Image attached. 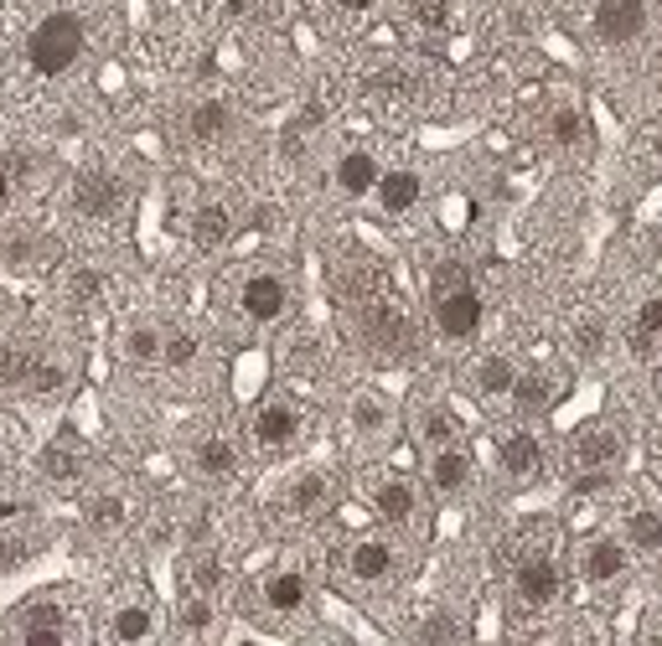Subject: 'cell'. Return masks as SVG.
Wrapping results in <instances>:
<instances>
[{
    "mask_svg": "<svg viewBox=\"0 0 662 646\" xmlns=\"http://www.w3.org/2000/svg\"><path fill=\"white\" fill-rule=\"evenodd\" d=\"M42 476H47V482H58V486H68V482L83 476V455L73 451V440H68V435L42 451Z\"/></svg>",
    "mask_w": 662,
    "mask_h": 646,
    "instance_id": "25",
    "label": "cell"
},
{
    "mask_svg": "<svg viewBox=\"0 0 662 646\" xmlns=\"http://www.w3.org/2000/svg\"><path fill=\"white\" fill-rule=\"evenodd\" d=\"M27 58L42 78H62L78 58H83V21L68 16V11L42 16V27L31 31V42H27Z\"/></svg>",
    "mask_w": 662,
    "mask_h": 646,
    "instance_id": "1",
    "label": "cell"
},
{
    "mask_svg": "<svg viewBox=\"0 0 662 646\" xmlns=\"http://www.w3.org/2000/svg\"><path fill=\"white\" fill-rule=\"evenodd\" d=\"M233 239V218H228L223 202H208V208L192 212V243L197 249H223Z\"/></svg>",
    "mask_w": 662,
    "mask_h": 646,
    "instance_id": "14",
    "label": "cell"
},
{
    "mask_svg": "<svg viewBox=\"0 0 662 646\" xmlns=\"http://www.w3.org/2000/svg\"><path fill=\"white\" fill-rule=\"evenodd\" d=\"M321 502H327V476H321V471H305V476H295V482H290V492H285V507L290 512H317Z\"/></svg>",
    "mask_w": 662,
    "mask_h": 646,
    "instance_id": "30",
    "label": "cell"
},
{
    "mask_svg": "<svg viewBox=\"0 0 662 646\" xmlns=\"http://www.w3.org/2000/svg\"><path fill=\"white\" fill-rule=\"evenodd\" d=\"M120 202H124V186H120V176H109V171H83V176L73 181L78 218H109Z\"/></svg>",
    "mask_w": 662,
    "mask_h": 646,
    "instance_id": "6",
    "label": "cell"
},
{
    "mask_svg": "<svg viewBox=\"0 0 662 646\" xmlns=\"http://www.w3.org/2000/svg\"><path fill=\"white\" fill-rule=\"evenodd\" d=\"M228 124H233V114H228L223 99H202V104H192V114H187V130H192L197 145H212V140H223Z\"/></svg>",
    "mask_w": 662,
    "mask_h": 646,
    "instance_id": "16",
    "label": "cell"
},
{
    "mask_svg": "<svg viewBox=\"0 0 662 646\" xmlns=\"http://www.w3.org/2000/svg\"><path fill=\"white\" fill-rule=\"evenodd\" d=\"M409 342H414V336H409V321L399 305L373 301L362 311V346H368L378 362H399L409 352Z\"/></svg>",
    "mask_w": 662,
    "mask_h": 646,
    "instance_id": "2",
    "label": "cell"
},
{
    "mask_svg": "<svg viewBox=\"0 0 662 646\" xmlns=\"http://www.w3.org/2000/svg\"><path fill=\"white\" fill-rule=\"evenodd\" d=\"M595 37L605 47H632L648 37V0H601L595 6Z\"/></svg>",
    "mask_w": 662,
    "mask_h": 646,
    "instance_id": "3",
    "label": "cell"
},
{
    "mask_svg": "<svg viewBox=\"0 0 662 646\" xmlns=\"http://www.w3.org/2000/svg\"><path fill=\"white\" fill-rule=\"evenodd\" d=\"M239 305L249 321H280L290 305V290H285V280H274V274H249L239 290Z\"/></svg>",
    "mask_w": 662,
    "mask_h": 646,
    "instance_id": "7",
    "label": "cell"
},
{
    "mask_svg": "<svg viewBox=\"0 0 662 646\" xmlns=\"http://www.w3.org/2000/svg\"><path fill=\"white\" fill-rule=\"evenodd\" d=\"M605 486H611L605 471H574V492L580 496H595V492H605Z\"/></svg>",
    "mask_w": 662,
    "mask_h": 646,
    "instance_id": "44",
    "label": "cell"
},
{
    "mask_svg": "<svg viewBox=\"0 0 662 646\" xmlns=\"http://www.w3.org/2000/svg\"><path fill=\"white\" fill-rule=\"evenodd\" d=\"M192 357H197V342L187 336V331L161 336V362H165V367H192Z\"/></svg>",
    "mask_w": 662,
    "mask_h": 646,
    "instance_id": "34",
    "label": "cell"
},
{
    "mask_svg": "<svg viewBox=\"0 0 662 646\" xmlns=\"http://www.w3.org/2000/svg\"><path fill=\"white\" fill-rule=\"evenodd\" d=\"M461 285H471L467 264H461V259H445V264L435 270V295H445V290H461Z\"/></svg>",
    "mask_w": 662,
    "mask_h": 646,
    "instance_id": "39",
    "label": "cell"
},
{
    "mask_svg": "<svg viewBox=\"0 0 662 646\" xmlns=\"http://www.w3.org/2000/svg\"><path fill=\"white\" fill-rule=\"evenodd\" d=\"M151 632H156V620L146 605H120L114 620H109V636H114V642H146Z\"/></svg>",
    "mask_w": 662,
    "mask_h": 646,
    "instance_id": "29",
    "label": "cell"
},
{
    "mask_svg": "<svg viewBox=\"0 0 662 646\" xmlns=\"http://www.w3.org/2000/svg\"><path fill=\"white\" fill-rule=\"evenodd\" d=\"M626 538H632V548H642V554H652L662 543V517L652 507H642V512H632L626 517Z\"/></svg>",
    "mask_w": 662,
    "mask_h": 646,
    "instance_id": "31",
    "label": "cell"
},
{
    "mask_svg": "<svg viewBox=\"0 0 662 646\" xmlns=\"http://www.w3.org/2000/svg\"><path fill=\"white\" fill-rule=\"evenodd\" d=\"M632 331H642V336H658V331H662V301H642Z\"/></svg>",
    "mask_w": 662,
    "mask_h": 646,
    "instance_id": "43",
    "label": "cell"
},
{
    "mask_svg": "<svg viewBox=\"0 0 662 646\" xmlns=\"http://www.w3.org/2000/svg\"><path fill=\"white\" fill-rule=\"evenodd\" d=\"M373 192H378V208L399 218V212H409L420 202V176H414V171H378Z\"/></svg>",
    "mask_w": 662,
    "mask_h": 646,
    "instance_id": "11",
    "label": "cell"
},
{
    "mask_svg": "<svg viewBox=\"0 0 662 646\" xmlns=\"http://www.w3.org/2000/svg\"><path fill=\"white\" fill-rule=\"evenodd\" d=\"M549 140H554L559 151H580V145L590 140V120H585V109H574V104L554 109V114H549Z\"/></svg>",
    "mask_w": 662,
    "mask_h": 646,
    "instance_id": "22",
    "label": "cell"
},
{
    "mask_svg": "<svg viewBox=\"0 0 662 646\" xmlns=\"http://www.w3.org/2000/svg\"><path fill=\"white\" fill-rule=\"evenodd\" d=\"M626 574V548H621L616 538H601L585 548V579L590 585H611V579H621Z\"/></svg>",
    "mask_w": 662,
    "mask_h": 646,
    "instance_id": "13",
    "label": "cell"
},
{
    "mask_svg": "<svg viewBox=\"0 0 662 646\" xmlns=\"http://www.w3.org/2000/svg\"><path fill=\"white\" fill-rule=\"evenodd\" d=\"M218 574H223V569H218V554H202L192 564V585L197 589H212V585H218Z\"/></svg>",
    "mask_w": 662,
    "mask_h": 646,
    "instance_id": "42",
    "label": "cell"
},
{
    "mask_svg": "<svg viewBox=\"0 0 662 646\" xmlns=\"http://www.w3.org/2000/svg\"><path fill=\"white\" fill-rule=\"evenodd\" d=\"M305 595H311V585H305V574L301 569H280V574H270L264 579V605L270 610H301L305 605Z\"/></svg>",
    "mask_w": 662,
    "mask_h": 646,
    "instance_id": "15",
    "label": "cell"
},
{
    "mask_svg": "<svg viewBox=\"0 0 662 646\" xmlns=\"http://www.w3.org/2000/svg\"><path fill=\"white\" fill-rule=\"evenodd\" d=\"M451 636H455V620L451 616H435V620H424L420 642H451Z\"/></svg>",
    "mask_w": 662,
    "mask_h": 646,
    "instance_id": "45",
    "label": "cell"
},
{
    "mask_svg": "<svg viewBox=\"0 0 662 646\" xmlns=\"http://www.w3.org/2000/svg\"><path fill=\"white\" fill-rule=\"evenodd\" d=\"M347 420H352V430H358V435H383V430H389L393 424V404L389 398H383V393H358V398H352V414H347Z\"/></svg>",
    "mask_w": 662,
    "mask_h": 646,
    "instance_id": "20",
    "label": "cell"
},
{
    "mask_svg": "<svg viewBox=\"0 0 662 646\" xmlns=\"http://www.w3.org/2000/svg\"><path fill=\"white\" fill-rule=\"evenodd\" d=\"M512 595L528 610H543V605L559 600V564L549 554H528L518 569H512Z\"/></svg>",
    "mask_w": 662,
    "mask_h": 646,
    "instance_id": "4",
    "label": "cell"
},
{
    "mask_svg": "<svg viewBox=\"0 0 662 646\" xmlns=\"http://www.w3.org/2000/svg\"><path fill=\"white\" fill-rule=\"evenodd\" d=\"M62 636H68V626H62V610L52 600H37L27 610V620H21V642L27 646H58Z\"/></svg>",
    "mask_w": 662,
    "mask_h": 646,
    "instance_id": "12",
    "label": "cell"
},
{
    "mask_svg": "<svg viewBox=\"0 0 662 646\" xmlns=\"http://www.w3.org/2000/svg\"><path fill=\"white\" fill-rule=\"evenodd\" d=\"M62 383H68V367H62L58 357H47V352H31V367H27V377H21V388H27L31 398H47V393H58Z\"/></svg>",
    "mask_w": 662,
    "mask_h": 646,
    "instance_id": "26",
    "label": "cell"
},
{
    "mask_svg": "<svg viewBox=\"0 0 662 646\" xmlns=\"http://www.w3.org/2000/svg\"><path fill=\"white\" fill-rule=\"evenodd\" d=\"M621 445L626 440L616 435V430H605V424H590V430H580V435L570 440V466L574 471H605L611 461L621 455Z\"/></svg>",
    "mask_w": 662,
    "mask_h": 646,
    "instance_id": "8",
    "label": "cell"
},
{
    "mask_svg": "<svg viewBox=\"0 0 662 646\" xmlns=\"http://www.w3.org/2000/svg\"><path fill=\"white\" fill-rule=\"evenodd\" d=\"M420 27H445V0H409Z\"/></svg>",
    "mask_w": 662,
    "mask_h": 646,
    "instance_id": "41",
    "label": "cell"
},
{
    "mask_svg": "<svg viewBox=\"0 0 662 646\" xmlns=\"http://www.w3.org/2000/svg\"><path fill=\"white\" fill-rule=\"evenodd\" d=\"M52 254V243H42L37 239V233H27V228H21V233H11V239L0 243V259H6V264H11V270H42V259Z\"/></svg>",
    "mask_w": 662,
    "mask_h": 646,
    "instance_id": "23",
    "label": "cell"
},
{
    "mask_svg": "<svg viewBox=\"0 0 662 646\" xmlns=\"http://www.w3.org/2000/svg\"><path fill=\"white\" fill-rule=\"evenodd\" d=\"M301 435V414H295V404H264L254 414V440L259 445H290V440Z\"/></svg>",
    "mask_w": 662,
    "mask_h": 646,
    "instance_id": "10",
    "label": "cell"
},
{
    "mask_svg": "<svg viewBox=\"0 0 662 646\" xmlns=\"http://www.w3.org/2000/svg\"><path fill=\"white\" fill-rule=\"evenodd\" d=\"M223 11L228 16H243V11H249V0H223Z\"/></svg>",
    "mask_w": 662,
    "mask_h": 646,
    "instance_id": "49",
    "label": "cell"
},
{
    "mask_svg": "<svg viewBox=\"0 0 662 646\" xmlns=\"http://www.w3.org/2000/svg\"><path fill=\"white\" fill-rule=\"evenodd\" d=\"M249 228H270V208H254V212H249Z\"/></svg>",
    "mask_w": 662,
    "mask_h": 646,
    "instance_id": "48",
    "label": "cell"
},
{
    "mask_svg": "<svg viewBox=\"0 0 662 646\" xmlns=\"http://www.w3.org/2000/svg\"><path fill=\"white\" fill-rule=\"evenodd\" d=\"M99 285H104V280H99V270H73V274H68V301L89 305L93 295H99Z\"/></svg>",
    "mask_w": 662,
    "mask_h": 646,
    "instance_id": "37",
    "label": "cell"
},
{
    "mask_svg": "<svg viewBox=\"0 0 662 646\" xmlns=\"http://www.w3.org/2000/svg\"><path fill=\"white\" fill-rule=\"evenodd\" d=\"M181 626H187V632H208V626H212V600L192 595V600L181 605Z\"/></svg>",
    "mask_w": 662,
    "mask_h": 646,
    "instance_id": "38",
    "label": "cell"
},
{
    "mask_svg": "<svg viewBox=\"0 0 662 646\" xmlns=\"http://www.w3.org/2000/svg\"><path fill=\"white\" fill-rule=\"evenodd\" d=\"M512 377H518V362H512L508 352H487L482 367H477V393H482V398H508Z\"/></svg>",
    "mask_w": 662,
    "mask_h": 646,
    "instance_id": "21",
    "label": "cell"
},
{
    "mask_svg": "<svg viewBox=\"0 0 662 646\" xmlns=\"http://www.w3.org/2000/svg\"><path fill=\"white\" fill-rule=\"evenodd\" d=\"M435 326H440L445 342H467V336H477V326H482V295H477L471 285L435 295Z\"/></svg>",
    "mask_w": 662,
    "mask_h": 646,
    "instance_id": "5",
    "label": "cell"
},
{
    "mask_svg": "<svg viewBox=\"0 0 662 646\" xmlns=\"http://www.w3.org/2000/svg\"><path fill=\"white\" fill-rule=\"evenodd\" d=\"M11 192H16V181H11V171H6V165H0V212L11 208Z\"/></svg>",
    "mask_w": 662,
    "mask_h": 646,
    "instance_id": "47",
    "label": "cell"
},
{
    "mask_svg": "<svg viewBox=\"0 0 662 646\" xmlns=\"http://www.w3.org/2000/svg\"><path fill=\"white\" fill-rule=\"evenodd\" d=\"M27 367H31V352H21V346H0V388H21Z\"/></svg>",
    "mask_w": 662,
    "mask_h": 646,
    "instance_id": "33",
    "label": "cell"
},
{
    "mask_svg": "<svg viewBox=\"0 0 662 646\" xmlns=\"http://www.w3.org/2000/svg\"><path fill=\"white\" fill-rule=\"evenodd\" d=\"M337 6H342V11H368L373 0H337Z\"/></svg>",
    "mask_w": 662,
    "mask_h": 646,
    "instance_id": "50",
    "label": "cell"
},
{
    "mask_svg": "<svg viewBox=\"0 0 662 646\" xmlns=\"http://www.w3.org/2000/svg\"><path fill=\"white\" fill-rule=\"evenodd\" d=\"M373 507L383 523H409V517H414V486L393 476V482H383L373 492Z\"/></svg>",
    "mask_w": 662,
    "mask_h": 646,
    "instance_id": "27",
    "label": "cell"
},
{
    "mask_svg": "<svg viewBox=\"0 0 662 646\" xmlns=\"http://www.w3.org/2000/svg\"><path fill=\"white\" fill-rule=\"evenodd\" d=\"M27 554H31L27 543H0V569H16V564H21Z\"/></svg>",
    "mask_w": 662,
    "mask_h": 646,
    "instance_id": "46",
    "label": "cell"
},
{
    "mask_svg": "<svg viewBox=\"0 0 662 646\" xmlns=\"http://www.w3.org/2000/svg\"><path fill=\"white\" fill-rule=\"evenodd\" d=\"M508 398L518 404L523 420H533V414H543V408L554 404V383H549L543 373H528V377L518 373V377H512V388H508Z\"/></svg>",
    "mask_w": 662,
    "mask_h": 646,
    "instance_id": "19",
    "label": "cell"
},
{
    "mask_svg": "<svg viewBox=\"0 0 662 646\" xmlns=\"http://www.w3.org/2000/svg\"><path fill=\"white\" fill-rule=\"evenodd\" d=\"M347 569H352V579H362V585H373V579H389L393 548H389V543H378V538L358 543V548H352V558H347Z\"/></svg>",
    "mask_w": 662,
    "mask_h": 646,
    "instance_id": "18",
    "label": "cell"
},
{
    "mask_svg": "<svg viewBox=\"0 0 662 646\" xmlns=\"http://www.w3.org/2000/svg\"><path fill=\"white\" fill-rule=\"evenodd\" d=\"M424 440H430V445H451V440H455V420H451V414H424Z\"/></svg>",
    "mask_w": 662,
    "mask_h": 646,
    "instance_id": "40",
    "label": "cell"
},
{
    "mask_svg": "<svg viewBox=\"0 0 662 646\" xmlns=\"http://www.w3.org/2000/svg\"><path fill=\"white\" fill-rule=\"evenodd\" d=\"M430 482H435V492L455 496L471 486V455L461 451V445H435V461H430Z\"/></svg>",
    "mask_w": 662,
    "mask_h": 646,
    "instance_id": "9",
    "label": "cell"
},
{
    "mask_svg": "<svg viewBox=\"0 0 662 646\" xmlns=\"http://www.w3.org/2000/svg\"><path fill=\"white\" fill-rule=\"evenodd\" d=\"M601 346H605V326L595 316L574 326V352H580V357H601Z\"/></svg>",
    "mask_w": 662,
    "mask_h": 646,
    "instance_id": "36",
    "label": "cell"
},
{
    "mask_svg": "<svg viewBox=\"0 0 662 646\" xmlns=\"http://www.w3.org/2000/svg\"><path fill=\"white\" fill-rule=\"evenodd\" d=\"M197 471L202 476H233V466H239V455H233V445H228L223 435H208V440H197Z\"/></svg>",
    "mask_w": 662,
    "mask_h": 646,
    "instance_id": "28",
    "label": "cell"
},
{
    "mask_svg": "<svg viewBox=\"0 0 662 646\" xmlns=\"http://www.w3.org/2000/svg\"><path fill=\"white\" fill-rule=\"evenodd\" d=\"M539 466H543V451H539V440L528 435V430H518V435L502 440V471H508V476H533Z\"/></svg>",
    "mask_w": 662,
    "mask_h": 646,
    "instance_id": "24",
    "label": "cell"
},
{
    "mask_svg": "<svg viewBox=\"0 0 662 646\" xmlns=\"http://www.w3.org/2000/svg\"><path fill=\"white\" fill-rule=\"evenodd\" d=\"M378 181V161L373 151H347L342 161H337V186H342L347 196H368Z\"/></svg>",
    "mask_w": 662,
    "mask_h": 646,
    "instance_id": "17",
    "label": "cell"
},
{
    "mask_svg": "<svg viewBox=\"0 0 662 646\" xmlns=\"http://www.w3.org/2000/svg\"><path fill=\"white\" fill-rule=\"evenodd\" d=\"M124 517H130V512H124L120 496H99V502L89 507V523L99 527V533H114V527H124Z\"/></svg>",
    "mask_w": 662,
    "mask_h": 646,
    "instance_id": "35",
    "label": "cell"
},
{
    "mask_svg": "<svg viewBox=\"0 0 662 646\" xmlns=\"http://www.w3.org/2000/svg\"><path fill=\"white\" fill-rule=\"evenodd\" d=\"M124 357L140 362V367H146V362H161V331H156V326H136L130 336H124Z\"/></svg>",
    "mask_w": 662,
    "mask_h": 646,
    "instance_id": "32",
    "label": "cell"
}]
</instances>
